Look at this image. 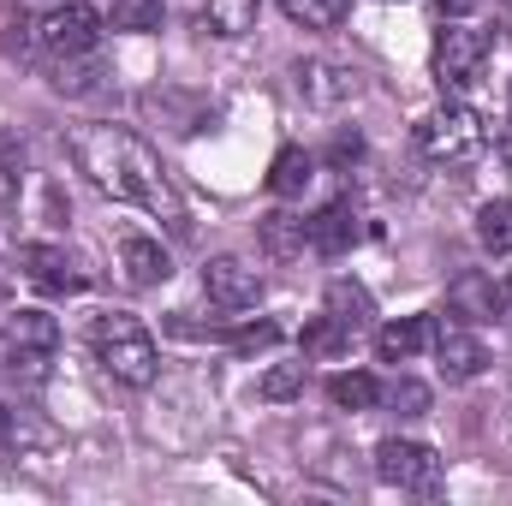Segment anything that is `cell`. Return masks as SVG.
<instances>
[{
  "instance_id": "obj_20",
  "label": "cell",
  "mask_w": 512,
  "mask_h": 506,
  "mask_svg": "<svg viewBox=\"0 0 512 506\" xmlns=\"http://www.w3.org/2000/svg\"><path fill=\"white\" fill-rule=\"evenodd\" d=\"M96 78H102L96 54H66V60H54V90H60V96H90Z\"/></svg>"
},
{
  "instance_id": "obj_23",
  "label": "cell",
  "mask_w": 512,
  "mask_h": 506,
  "mask_svg": "<svg viewBox=\"0 0 512 506\" xmlns=\"http://www.w3.org/2000/svg\"><path fill=\"white\" fill-rule=\"evenodd\" d=\"M304 358H334L340 346H346V328L334 322V316H316V322H304Z\"/></svg>"
},
{
  "instance_id": "obj_26",
  "label": "cell",
  "mask_w": 512,
  "mask_h": 506,
  "mask_svg": "<svg viewBox=\"0 0 512 506\" xmlns=\"http://www.w3.org/2000/svg\"><path fill=\"white\" fill-rule=\"evenodd\" d=\"M382 399L399 417H423V411H429V387H423V381H393V387H382Z\"/></svg>"
},
{
  "instance_id": "obj_3",
  "label": "cell",
  "mask_w": 512,
  "mask_h": 506,
  "mask_svg": "<svg viewBox=\"0 0 512 506\" xmlns=\"http://www.w3.org/2000/svg\"><path fill=\"white\" fill-rule=\"evenodd\" d=\"M417 149L441 167H459V161H477L489 149V126L465 108V102H441L435 114L417 120Z\"/></svg>"
},
{
  "instance_id": "obj_7",
  "label": "cell",
  "mask_w": 512,
  "mask_h": 506,
  "mask_svg": "<svg viewBox=\"0 0 512 506\" xmlns=\"http://www.w3.org/2000/svg\"><path fill=\"white\" fill-rule=\"evenodd\" d=\"M42 48L54 54V60H66V54H96V42H102V12L96 6H84V0H72V6H54L48 18H42Z\"/></svg>"
},
{
  "instance_id": "obj_5",
  "label": "cell",
  "mask_w": 512,
  "mask_h": 506,
  "mask_svg": "<svg viewBox=\"0 0 512 506\" xmlns=\"http://www.w3.org/2000/svg\"><path fill=\"white\" fill-rule=\"evenodd\" d=\"M489 48H495V42H489L483 30H471V24H447L441 42H435V78H441V90H465V84H477Z\"/></svg>"
},
{
  "instance_id": "obj_32",
  "label": "cell",
  "mask_w": 512,
  "mask_h": 506,
  "mask_svg": "<svg viewBox=\"0 0 512 506\" xmlns=\"http://www.w3.org/2000/svg\"><path fill=\"white\" fill-rule=\"evenodd\" d=\"M501 298H512V268H507V280H501Z\"/></svg>"
},
{
  "instance_id": "obj_25",
  "label": "cell",
  "mask_w": 512,
  "mask_h": 506,
  "mask_svg": "<svg viewBox=\"0 0 512 506\" xmlns=\"http://www.w3.org/2000/svg\"><path fill=\"white\" fill-rule=\"evenodd\" d=\"M114 30H161V0H114Z\"/></svg>"
},
{
  "instance_id": "obj_11",
  "label": "cell",
  "mask_w": 512,
  "mask_h": 506,
  "mask_svg": "<svg viewBox=\"0 0 512 506\" xmlns=\"http://www.w3.org/2000/svg\"><path fill=\"white\" fill-rule=\"evenodd\" d=\"M298 78H304V96H310L316 108H340V102L358 96V72L340 66V60H310Z\"/></svg>"
},
{
  "instance_id": "obj_8",
  "label": "cell",
  "mask_w": 512,
  "mask_h": 506,
  "mask_svg": "<svg viewBox=\"0 0 512 506\" xmlns=\"http://www.w3.org/2000/svg\"><path fill=\"white\" fill-rule=\"evenodd\" d=\"M18 268H24V280H30L36 292H48V298H66V292H84V286H90L84 262L66 251V245H24V251H18Z\"/></svg>"
},
{
  "instance_id": "obj_19",
  "label": "cell",
  "mask_w": 512,
  "mask_h": 506,
  "mask_svg": "<svg viewBox=\"0 0 512 506\" xmlns=\"http://www.w3.org/2000/svg\"><path fill=\"white\" fill-rule=\"evenodd\" d=\"M256 12H262V0H209V30L215 36H245V30H256Z\"/></svg>"
},
{
  "instance_id": "obj_1",
  "label": "cell",
  "mask_w": 512,
  "mask_h": 506,
  "mask_svg": "<svg viewBox=\"0 0 512 506\" xmlns=\"http://www.w3.org/2000/svg\"><path fill=\"white\" fill-rule=\"evenodd\" d=\"M72 161L78 173H90L96 191L120 197V203H143L167 221H179V191L167 185L155 149L126 126H78L72 131Z\"/></svg>"
},
{
  "instance_id": "obj_27",
  "label": "cell",
  "mask_w": 512,
  "mask_h": 506,
  "mask_svg": "<svg viewBox=\"0 0 512 506\" xmlns=\"http://www.w3.org/2000/svg\"><path fill=\"white\" fill-rule=\"evenodd\" d=\"M292 393H304V364H274L268 376H262V399H292Z\"/></svg>"
},
{
  "instance_id": "obj_29",
  "label": "cell",
  "mask_w": 512,
  "mask_h": 506,
  "mask_svg": "<svg viewBox=\"0 0 512 506\" xmlns=\"http://www.w3.org/2000/svg\"><path fill=\"white\" fill-rule=\"evenodd\" d=\"M18 447H24V417L0 405V453H18Z\"/></svg>"
},
{
  "instance_id": "obj_15",
  "label": "cell",
  "mask_w": 512,
  "mask_h": 506,
  "mask_svg": "<svg viewBox=\"0 0 512 506\" xmlns=\"http://www.w3.org/2000/svg\"><path fill=\"white\" fill-rule=\"evenodd\" d=\"M310 179H316V161H310L298 143H286V149L268 161V191H274V197H304Z\"/></svg>"
},
{
  "instance_id": "obj_21",
  "label": "cell",
  "mask_w": 512,
  "mask_h": 506,
  "mask_svg": "<svg viewBox=\"0 0 512 506\" xmlns=\"http://www.w3.org/2000/svg\"><path fill=\"white\" fill-rule=\"evenodd\" d=\"M477 239H483V251H495V256L512 251V203H483L477 209Z\"/></svg>"
},
{
  "instance_id": "obj_4",
  "label": "cell",
  "mask_w": 512,
  "mask_h": 506,
  "mask_svg": "<svg viewBox=\"0 0 512 506\" xmlns=\"http://www.w3.org/2000/svg\"><path fill=\"white\" fill-rule=\"evenodd\" d=\"M0 340H6V370L36 381L54 364V352H60V322L48 310H12L6 328H0Z\"/></svg>"
},
{
  "instance_id": "obj_31",
  "label": "cell",
  "mask_w": 512,
  "mask_h": 506,
  "mask_svg": "<svg viewBox=\"0 0 512 506\" xmlns=\"http://www.w3.org/2000/svg\"><path fill=\"white\" fill-rule=\"evenodd\" d=\"M477 6H483V0H441V12H447V18H471Z\"/></svg>"
},
{
  "instance_id": "obj_2",
  "label": "cell",
  "mask_w": 512,
  "mask_h": 506,
  "mask_svg": "<svg viewBox=\"0 0 512 506\" xmlns=\"http://www.w3.org/2000/svg\"><path fill=\"white\" fill-rule=\"evenodd\" d=\"M90 346H96L102 370H108L114 381H126V387H149V381H155L161 352H155L149 328H143L137 316H126V310L96 316V322H90Z\"/></svg>"
},
{
  "instance_id": "obj_12",
  "label": "cell",
  "mask_w": 512,
  "mask_h": 506,
  "mask_svg": "<svg viewBox=\"0 0 512 506\" xmlns=\"http://www.w3.org/2000/svg\"><path fill=\"white\" fill-rule=\"evenodd\" d=\"M429 346H435V322L429 316H399V322H387L382 334H376L382 364H405V358H417Z\"/></svg>"
},
{
  "instance_id": "obj_10",
  "label": "cell",
  "mask_w": 512,
  "mask_h": 506,
  "mask_svg": "<svg viewBox=\"0 0 512 506\" xmlns=\"http://www.w3.org/2000/svg\"><path fill=\"white\" fill-rule=\"evenodd\" d=\"M435 358H441V376L447 381H471V376H483V364H489L483 340L465 334L459 322H435Z\"/></svg>"
},
{
  "instance_id": "obj_13",
  "label": "cell",
  "mask_w": 512,
  "mask_h": 506,
  "mask_svg": "<svg viewBox=\"0 0 512 506\" xmlns=\"http://www.w3.org/2000/svg\"><path fill=\"white\" fill-rule=\"evenodd\" d=\"M358 245V215H352V203H328L316 221H310V251L322 256H340Z\"/></svg>"
},
{
  "instance_id": "obj_30",
  "label": "cell",
  "mask_w": 512,
  "mask_h": 506,
  "mask_svg": "<svg viewBox=\"0 0 512 506\" xmlns=\"http://www.w3.org/2000/svg\"><path fill=\"white\" fill-rule=\"evenodd\" d=\"M358 155H364V143H358V131L334 143V167H346V161H358Z\"/></svg>"
},
{
  "instance_id": "obj_18",
  "label": "cell",
  "mask_w": 512,
  "mask_h": 506,
  "mask_svg": "<svg viewBox=\"0 0 512 506\" xmlns=\"http://www.w3.org/2000/svg\"><path fill=\"white\" fill-rule=\"evenodd\" d=\"M310 245V221H298V215H268L262 221V251L268 256H298Z\"/></svg>"
},
{
  "instance_id": "obj_16",
  "label": "cell",
  "mask_w": 512,
  "mask_h": 506,
  "mask_svg": "<svg viewBox=\"0 0 512 506\" xmlns=\"http://www.w3.org/2000/svg\"><path fill=\"white\" fill-rule=\"evenodd\" d=\"M328 316L352 334V328H364V322L376 316V304H370V292H364L358 280H334V286H328Z\"/></svg>"
},
{
  "instance_id": "obj_28",
  "label": "cell",
  "mask_w": 512,
  "mask_h": 506,
  "mask_svg": "<svg viewBox=\"0 0 512 506\" xmlns=\"http://www.w3.org/2000/svg\"><path fill=\"white\" fill-rule=\"evenodd\" d=\"M274 340H280V328H274V322H256V328H239V334H233V346H239V352H262V346H274Z\"/></svg>"
},
{
  "instance_id": "obj_24",
  "label": "cell",
  "mask_w": 512,
  "mask_h": 506,
  "mask_svg": "<svg viewBox=\"0 0 512 506\" xmlns=\"http://www.w3.org/2000/svg\"><path fill=\"white\" fill-rule=\"evenodd\" d=\"M18 179H24V143L12 131H0V203L18 197Z\"/></svg>"
},
{
  "instance_id": "obj_6",
  "label": "cell",
  "mask_w": 512,
  "mask_h": 506,
  "mask_svg": "<svg viewBox=\"0 0 512 506\" xmlns=\"http://www.w3.org/2000/svg\"><path fill=\"white\" fill-rule=\"evenodd\" d=\"M376 477L393 483V489H417V495H429L435 483H441V459H435V447H423V441H382L376 447Z\"/></svg>"
},
{
  "instance_id": "obj_9",
  "label": "cell",
  "mask_w": 512,
  "mask_h": 506,
  "mask_svg": "<svg viewBox=\"0 0 512 506\" xmlns=\"http://www.w3.org/2000/svg\"><path fill=\"white\" fill-rule=\"evenodd\" d=\"M203 292H209V304H221V310H251L256 292H262V274H256L245 256H209Z\"/></svg>"
},
{
  "instance_id": "obj_14",
  "label": "cell",
  "mask_w": 512,
  "mask_h": 506,
  "mask_svg": "<svg viewBox=\"0 0 512 506\" xmlns=\"http://www.w3.org/2000/svg\"><path fill=\"white\" fill-rule=\"evenodd\" d=\"M120 268H126V280L137 292H149V286H161L173 268H167V251L155 245V239H126L120 245Z\"/></svg>"
},
{
  "instance_id": "obj_22",
  "label": "cell",
  "mask_w": 512,
  "mask_h": 506,
  "mask_svg": "<svg viewBox=\"0 0 512 506\" xmlns=\"http://www.w3.org/2000/svg\"><path fill=\"white\" fill-rule=\"evenodd\" d=\"M280 12L304 30H334L346 18V0H280Z\"/></svg>"
},
{
  "instance_id": "obj_17",
  "label": "cell",
  "mask_w": 512,
  "mask_h": 506,
  "mask_svg": "<svg viewBox=\"0 0 512 506\" xmlns=\"http://www.w3.org/2000/svg\"><path fill=\"white\" fill-rule=\"evenodd\" d=\"M328 399H334L340 411H376V405H382V381L364 376V370H340V376L328 381Z\"/></svg>"
}]
</instances>
